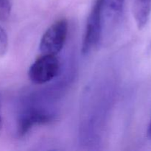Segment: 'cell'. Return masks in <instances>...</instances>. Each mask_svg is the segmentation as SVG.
<instances>
[{"label":"cell","mask_w":151,"mask_h":151,"mask_svg":"<svg viewBox=\"0 0 151 151\" xmlns=\"http://www.w3.org/2000/svg\"><path fill=\"white\" fill-rule=\"evenodd\" d=\"M104 0H94L86 21L81 52L88 55L97 47L103 36V10Z\"/></svg>","instance_id":"1"},{"label":"cell","mask_w":151,"mask_h":151,"mask_svg":"<svg viewBox=\"0 0 151 151\" xmlns=\"http://www.w3.org/2000/svg\"><path fill=\"white\" fill-rule=\"evenodd\" d=\"M69 23L66 19H60L50 25L43 34L39 44L41 55H57L66 43Z\"/></svg>","instance_id":"2"},{"label":"cell","mask_w":151,"mask_h":151,"mask_svg":"<svg viewBox=\"0 0 151 151\" xmlns=\"http://www.w3.org/2000/svg\"><path fill=\"white\" fill-rule=\"evenodd\" d=\"M60 72V62L57 55H41L29 68L28 76L35 85H43L54 80Z\"/></svg>","instance_id":"3"},{"label":"cell","mask_w":151,"mask_h":151,"mask_svg":"<svg viewBox=\"0 0 151 151\" xmlns=\"http://www.w3.org/2000/svg\"><path fill=\"white\" fill-rule=\"evenodd\" d=\"M54 119L55 115L47 111L35 108L27 109L21 115L18 122V136L24 137L34 127L50 123Z\"/></svg>","instance_id":"4"},{"label":"cell","mask_w":151,"mask_h":151,"mask_svg":"<svg viewBox=\"0 0 151 151\" xmlns=\"http://www.w3.org/2000/svg\"><path fill=\"white\" fill-rule=\"evenodd\" d=\"M125 0H104L103 10V22L116 24L123 15Z\"/></svg>","instance_id":"5"},{"label":"cell","mask_w":151,"mask_h":151,"mask_svg":"<svg viewBox=\"0 0 151 151\" xmlns=\"http://www.w3.org/2000/svg\"><path fill=\"white\" fill-rule=\"evenodd\" d=\"M132 11L138 29H142L151 14V0H133Z\"/></svg>","instance_id":"6"},{"label":"cell","mask_w":151,"mask_h":151,"mask_svg":"<svg viewBox=\"0 0 151 151\" xmlns=\"http://www.w3.org/2000/svg\"><path fill=\"white\" fill-rule=\"evenodd\" d=\"M11 13V3L10 0H0V21L5 22Z\"/></svg>","instance_id":"7"},{"label":"cell","mask_w":151,"mask_h":151,"mask_svg":"<svg viewBox=\"0 0 151 151\" xmlns=\"http://www.w3.org/2000/svg\"><path fill=\"white\" fill-rule=\"evenodd\" d=\"M9 40L7 32L0 26V55L5 54L8 49Z\"/></svg>","instance_id":"8"},{"label":"cell","mask_w":151,"mask_h":151,"mask_svg":"<svg viewBox=\"0 0 151 151\" xmlns=\"http://www.w3.org/2000/svg\"><path fill=\"white\" fill-rule=\"evenodd\" d=\"M147 134V138L151 141V118H150V122H149L148 124V126H147V134Z\"/></svg>","instance_id":"9"},{"label":"cell","mask_w":151,"mask_h":151,"mask_svg":"<svg viewBox=\"0 0 151 151\" xmlns=\"http://www.w3.org/2000/svg\"><path fill=\"white\" fill-rule=\"evenodd\" d=\"M3 127V121H2V116H1V95H0V132L2 130Z\"/></svg>","instance_id":"10"}]
</instances>
